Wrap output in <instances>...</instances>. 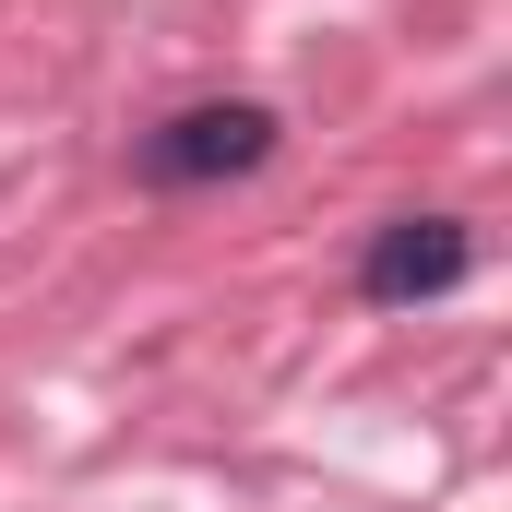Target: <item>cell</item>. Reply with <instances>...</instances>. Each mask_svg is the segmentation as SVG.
<instances>
[{"label":"cell","mask_w":512,"mask_h":512,"mask_svg":"<svg viewBox=\"0 0 512 512\" xmlns=\"http://www.w3.org/2000/svg\"><path fill=\"white\" fill-rule=\"evenodd\" d=\"M274 143H286V120L262 108V96H203V108H179V120L143 131V179L155 191H227V179H251V167H274Z\"/></svg>","instance_id":"cell-1"},{"label":"cell","mask_w":512,"mask_h":512,"mask_svg":"<svg viewBox=\"0 0 512 512\" xmlns=\"http://www.w3.org/2000/svg\"><path fill=\"white\" fill-rule=\"evenodd\" d=\"M477 274V227L465 215H382L370 251H358V298L370 310H417V298H453Z\"/></svg>","instance_id":"cell-2"}]
</instances>
